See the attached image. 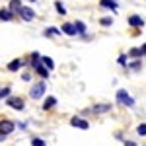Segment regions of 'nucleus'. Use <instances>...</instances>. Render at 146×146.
I'll list each match as a JSON object with an SVG mask.
<instances>
[{
    "mask_svg": "<svg viewBox=\"0 0 146 146\" xmlns=\"http://www.w3.org/2000/svg\"><path fill=\"white\" fill-rule=\"evenodd\" d=\"M10 96V88L6 86V88H0V100H4V98H8Z\"/></svg>",
    "mask_w": 146,
    "mask_h": 146,
    "instance_id": "5701e85b",
    "label": "nucleus"
},
{
    "mask_svg": "<svg viewBox=\"0 0 146 146\" xmlns=\"http://www.w3.org/2000/svg\"><path fill=\"white\" fill-rule=\"evenodd\" d=\"M55 8H56V12H58V14H62V16L66 14V8H64V4H62V2H58V0L55 2Z\"/></svg>",
    "mask_w": 146,
    "mask_h": 146,
    "instance_id": "aec40b11",
    "label": "nucleus"
},
{
    "mask_svg": "<svg viewBox=\"0 0 146 146\" xmlns=\"http://www.w3.org/2000/svg\"><path fill=\"white\" fill-rule=\"evenodd\" d=\"M18 14L22 16V20H25V22H31V20H33V18H35V12L31 10L29 6H22Z\"/></svg>",
    "mask_w": 146,
    "mask_h": 146,
    "instance_id": "39448f33",
    "label": "nucleus"
},
{
    "mask_svg": "<svg viewBox=\"0 0 146 146\" xmlns=\"http://www.w3.org/2000/svg\"><path fill=\"white\" fill-rule=\"evenodd\" d=\"M70 125L76 127V129H82V131L90 129V123H88L86 119H82V117H72V119H70Z\"/></svg>",
    "mask_w": 146,
    "mask_h": 146,
    "instance_id": "20e7f679",
    "label": "nucleus"
},
{
    "mask_svg": "<svg viewBox=\"0 0 146 146\" xmlns=\"http://www.w3.org/2000/svg\"><path fill=\"white\" fill-rule=\"evenodd\" d=\"M31 2H35V0H31Z\"/></svg>",
    "mask_w": 146,
    "mask_h": 146,
    "instance_id": "c756f323",
    "label": "nucleus"
},
{
    "mask_svg": "<svg viewBox=\"0 0 146 146\" xmlns=\"http://www.w3.org/2000/svg\"><path fill=\"white\" fill-rule=\"evenodd\" d=\"M6 103L10 105L12 109H18V111H22V109H23V100H22V98H14V96H8V98H6Z\"/></svg>",
    "mask_w": 146,
    "mask_h": 146,
    "instance_id": "7ed1b4c3",
    "label": "nucleus"
},
{
    "mask_svg": "<svg viewBox=\"0 0 146 146\" xmlns=\"http://www.w3.org/2000/svg\"><path fill=\"white\" fill-rule=\"evenodd\" d=\"M100 23L103 25V27H109V25H113V18H101Z\"/></svg>",
    "mask_w": 146,
    "mask_h": 146,
    "instance_id": "4be33fe9",
    "label": "nucleus"
},
{
    "mask_svg": "<svg viewBox=\"0 0 146 146\" xmlns=\"http://www.w3.org/2000/svg\"><path fill=\"white\" fill-rule=\"evenodd\" d=\"M74 25H76V31H78V33H82V35L86 33V23L84 22H76Z\"/></svg>",
    "mask_w": 146,
    "mask_h": 146,
    "instance_id": "412c9836",
    "label": "nucleus"
},
{
    "mask_svg": "<svg viewBox=\"0 0 146 146\" xmlns=\"http://www.w3.org/2000/svg\"><path fill=\"white\" fill-rule=\"evenodd\" d=\"M0 20H2V22L14 20V12H12L10 8H0Z\"/></svg>",
    "mask_w": 146,
    "mask_h": 146,
    "instance_id": "6e6552de",
    "label": "nucleus"
},
{
    "mask_svg": "<svg viewBox=\"0 0 146 146\" xmlns=\"http://www.w3.org/2000/svg\"><path fill=\"white\" fill-rule=\"evenodd\" d=\"M20 8H22V2L20 0H10V10L16 14V12H20Z\"/></svg>",
    "mask_w": 146,
    "mask_h": 146,
    "instance_id": "f3484780",
    "label": "nucleus"
},
{
    "mask_svg": "<svg viewBox=\"0 0 146 146\" xmlns=\"http://www.w3.org/2000/svg\"><path fill=\"white\" fill-rule=\"evenodd\" d=\"M56 105V98H53V96H49V98H47L45 100V103H43V109H53V107H55Z\"/></svg>",
    "mask_w": 146,
    "mask_h": 146,
    "instance_id": "ddd939ff",
    "label": "nucleus"
},
{
    "mask_svg": "<svg viewBox=\"0 0 146 146\" xmlns=\"http://www.w3.org/2000/svg\"><path fill=\"white\" fill-rule=\"evenodd\" d=\"M14 129H16V125L12 123V121H8V119H2L0 121V133L2 135H10Z\"/></svg>",
    "mask_w": 146,
    "mask_h": 146,
    "instance_id": "423d86ee",
    "label": "nucleus"
},
{
    "mask_svg": "<svg viewBox=\"0 0 146 146\" xmlns=\"http://www.w3.org/2000/svg\"><path fill=\"white\" fill-rule=\"evenodd\" d=\"M41 62H43L49 70H53V68H55V62H53V58H51V56H41Z\"/></svg>",
    "mask_w": 146,
    "mask_h": 146,
    "instance_id": "dca6fc26",
    "label": "nucleus"
},
{
    "mask_svg": "<svg viewBox=\"0 0 146 146\" xmlns=\"http://www.w3.org/2000/svg\"><path fill=\"white\" fill-rule=\"evenodd\" d=\"M31 146H47V142L41 138H31Z\"/></svg>",
    "mask_w": 146,
    "mask_h": 146,
    "instance_id": "b1692460",
    "label": "nucleus"
},
{
    "mask_svg": "<svg viewBox=\"0 0 146 146\" xmlns=\"http://www.w3.org/2000/svg\"><path fill=\"white\" fill-rule=\"evenodd\" d=\"M125 146H136V142H133V140H125Z\"/></svg>",
    "mask_w": 146,
    "mask_h": 146,
    "instance_id": "cd10ccee",
    "label": "nucleus"
},
{
    "mask_svg": "<svg viewBox=\"0 0 146 146\" xmlns=\"http://www.w3.org/2000/svg\"><path fill=\"white\" fill-rule=\"evenodd\" d=\"M136 133H138L140 136H146V123L138 125V129H136Z\"/></svg>",
    "mask_w": 146,
    "mask_h": 146,
    "instance_id": "393cba45",
    "label": "nucleus"
},
{
    "mask_svg": "<svg viewBox=\"0 0 146 146\" xmlns=\"http://www.w3.org/2000/svg\"><path fill=\"white\" fill-rule=\"evenodd\" d=\"M129 25H133L136 29H140L142 25H144V20L140 18V16H129Z\"/></svg>",
    "mask_w": 146,
    "mask_h": 146,
    "instance_id": "0eeeda50",
    "label": "nucleus"
},
{
    "mask_svg": "<svg viewBox=\"0 0 146 146\" xmlns=\"http://www.w3.org/2000/svg\"><path fill=\"white\" fill-rule=\"evenodd\" d=\"M20 66H22V60H20V58H16V60L8 62V70H10V72H16V70H20Z\"/></svg>",
    "mask_w": 146,
    "mask_h": 146,
    "instance_id": "4468645a",
    "label": "nucleus"
},
{
    "mask_svg": "<svg viewBox=\"0 0 146 146\" xmlns=\"http://www.w3.org/2000/svg\"><path fill=\"white\" fill-rule=\"evenodd\" d=\"M39 62H41V55H39V53H33V55H31V58H29V66L35 68Z\"/></svg>",
    "mask_w": 146,
    "mask_h": 146,
    "instance_id": "2eb2a0df",
    "label": "nucleus"
},
{
    "mask_svg": "<svg viewBox=\"0 0 146 146\" xmlns=\"http://www.w3.org/2000/svg\"><path fill=\"white\" fill-rule=\"evenodd\" d=\"M142 55H146V45H142Z\"/></svg>",
    "mask_w": 146,
    "mask_h": 146,
    "instance_id": "c85d7f7f",
    "label": "nucleus"
},
{
    "mask_svg": "<svg viewBox=\"0 0 146 146\" xmlns=\"http://www.w3.org/2000/svg\"><path fill=\"white\" fill-rule=\"evenodd\" d=\"M60 31L66 35H76L78 31H76V25L74 23H62V27H60Z\"/></svg>",
    "mask_w": 146,
    "mask_h": 146,
    "instance_id": "1a4fd4ad",
    "label": "nucleus"
},
{
    "mask_svg": "<svg viewBox=\"0 0 146 146\" xmlns=\"http://www.w3.org/2000/svg\"><path fill=\"white\" fill-rule=\"evenodd\" d=\"M131 68H133V70H140V68H142V62H140V60H135V62H131Z\"/></svg>",
    "mask_w": 146,
    "mask_h": 146,
    "instance_id": "a878e982",
    "label": "nucleus"
},
{
    "mask_svg": "<svg viewBox=\"0 0 146 146\" xmlns=\"http://www.w3.org/2000/svg\"><path fill=\"white\" fill-rule=\"evenodd\" d=\"M117 103H121V105H125V107H135V100H133L125 90L117 92Z\"/></svg>",
    "mask_w": 146,
    "mask_h": 146,
    "instance_id": "f257e3e1",
    "label": "nucleus"
},
{
    "mask_svg": "<svg viewBox=\"0 0 146 146\" xmlns=\"http://www.w3.org/2000/svg\"><path fill=\"white\" fill-rule=\"evenodd\" d=\"M45 84L43 82H39V84H35L33 88L29 90V96H31V100H39V98H43V94H45Z\"/></svg>",
    "mask_w": 146,
    "mask_h": 146,
    "instance_id": "f03ea898",
    "label": "nucleus"
},
{
    "mask_svg": "<svg viewBox=\"0 0 146 146\" xmlns=\"http://www.w3.org/2000/svg\"><path fill=\"white\" fill-rule=\"evenodd\" d=\"M101 8H109V10H117V2L115 0H100Z\"/></svg>",
    "mask_w": 146,
    "mask_h": 146,
    "instance_id": "f8f14e48",
    "label": "nucleus"
},
{
    "mask_svg": "<svg viewBox=\"0 0 146 146\" xmlns=\"http://www.w3.org/2000/svg\"><path fill=\"white\" fill-rule=\"evenodd\" d=\"M35 70H37V74H39L41 78H47V76H49V68H47L43 62H39V64L35 66Z\"/></svg>",
    "mask_w": 146,
    "mask_h": 146,
    "instance_id": "9b49d317",
    "label": "nucleus"
},
{
    "mask_svg": "<svg viewBox=\"0 0 146 146\" xmlns=\"http://www.w3.org/2000/svg\"><path fill=\"white\" fill-rule=\"evenodd\" d=\"M127 56H135V58H140V56H142V49H131Z\"/></svg>",
    "mask_w": 146,
    "mask_h": 146,
    "instance_id": "a211bd4d",
    "label": "nucleus"
},
{
    "mask_svg": "<svg viewBox=\"0 0 146 146\" xmlns=\"http://www.w3.org/2000/svg\"><path fill=\"white\" fill-rule=\"evenodd\" d=\"M92 111H94V113H107V111H111V103H100V105H94Z\"/></svg>",
    "mask_w": 146,
    "mask_h": 146,
    "instance_id": "9d476101",
    "label": "nucleus"
},
{
    "mask_svg": "<svg viewBox=\"0 0 146 146\" xmlns=\"http://www.w3.org/2000/svg\"><path fill=\"white\" fill-rule=\"evenodd\" d=\"M117 62H119V64H123V66H127V55H121L119 58H117Z\"/></svg>",
    "mask_w": 146,
    "mask_h": 146,
    "instance_id": "bb28decb",
    "label": "nucleus"
},
{
    "mask_svg": "<svg viewBox=\"0 0 146 146\" xmlns=\"http://www.w3.org/2000/svg\"><path fill=\"white\" fill-rule=\"evenodd\" d=\"M60 31L56 29V27H49V29H45V37H55V35H58Z\"/></svg>",
    "mask_w": 146,
    "mask_h": 146,
    "instance_id": "6ab92c4d",
    "label": "nucleus"
}]
</instances>
